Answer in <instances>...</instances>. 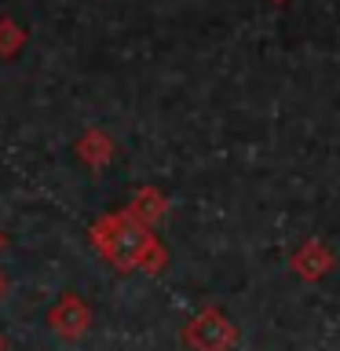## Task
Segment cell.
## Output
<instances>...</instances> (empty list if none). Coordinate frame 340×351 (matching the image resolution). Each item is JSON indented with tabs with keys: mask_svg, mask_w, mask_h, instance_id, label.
Here are the masks:
<instances>
[{
	"mask_svg": "<svg viewBox=\"0 0 340 351\" xmlns=\"http://www.w3.org/2000/svg\"><path fill=\"white\" fill-rule=\"evenodd\" d=\"M0 293H4V278H0Z\"/></svg>",
	"mask_w": 340,
	"mask_h": 351,
	"instance_id": "cell-3",
	"label": "cell"
},
{
	"mask_svg": "<svg viewBox=\"0 0 340 351\" xmlns=\"http://www.w3.org/2000/svg\"><path fill=\"white\" fill-rule=\"evenodd\" d=\"M0 348H4V344H0Z\"/></svg>",
	"mask_w": 340,
	"mask_h": 351,
	"instance_id": "cell-4",
	"label": "cell"
},
{
	"mask_svg": "<svg viewBox=\"0 0 340 351\" xmlns=\"http://www.w3.org/2000/svg\"><path fill=\"white\" fill-rule=\"evenodd\" d=\"M95 241L103 245L110 260H117V267H132L139 260V252L150 245L147 234L125 216H110L103 219V227H95Z\"/></svg>",
	"mask_w": 340,
	"mask_h": 351,
	"instance_id": "cell-1",
	"label": "cell"
},
{
	"mask_svg": "<svg viewBox=\"0 0 340 351\" xmlns=\"http://www.w3.org/2000/svg\"><path fill=\"white\" fill-rule=\"evenodd\" d=\"M51 326L59 329L62 337H81L88 326V307L77 300V296H66V300L51 311Z\"/></svg>",
	"mask_w": 340,
	"mask_h": 351,
	"instance_id": "cell-2",
	"label": "cell"
}]
</instances>
